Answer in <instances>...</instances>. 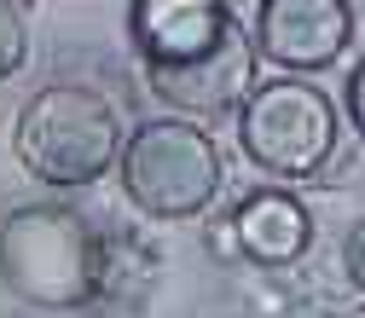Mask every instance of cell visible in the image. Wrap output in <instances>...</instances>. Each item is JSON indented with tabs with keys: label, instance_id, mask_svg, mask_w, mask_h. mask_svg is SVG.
<instances>
[{
	"label": "cell",
	"instance_id": "obj_11",
	"mask_svg": "<svg viewBox=\"0 0 365 318\" xmlns=\"http://www.w3.org/2000/svg\"><path fill=\"white\" fill-rule=\"evenodd\" d=\"M348 116H354V127L365 133V64H359L354 81H348Z\"/></svg>",
	"mask_w": 365,
	"mask_h": 318
},
{
	"label": "cell",
	"instance_id": "obj_2",
	"mask_svg": "<svg viewBox=\"0 0 365 318\" xmlns=\"http://www.w3.org/2000/svg\"><path fill=\"white\" fill-rule=\"evenodd\" d=\"M12 145H18V162L47 186H93L110 162H122L128 139L105 93L58 81V87H41L18 110Z\"/></svg>",
	"mask_w": 365,
	"mask_h": 318
},
{
	"label": "cell",
	"instance_id": "obj_7",
	"mask_svg": "<svg viewBox=\"0 0 365 318\" xmlns=\"http://www.w3.org/2000/svg\"><path fill=\"white\" fill-rule=\"evenodd\" d=\"M133 41L151 70L163 64H186L197 53H209L215 41L232 29L226 0H133Z\"/></svg>",
	"mask_w": 365,
	"mask_h": 318
},
{
	"label": "cell",
	"instance_id": "obj_4",
	"mask_svg": "<svg viewBox=\"0 0 365 318\" xmlns=\"http://www.w3.org/2000/svg\"><path fill=\"white\" fill-rule=\"evenodd\" d=\"M238 133H244V151L255 168L279 174V179H307L336 151V105L319 87L279 75V81H261L250 93Z\"/></svg>",
	"mask_w": 365,
	"mask_h": 318
},
{
	"label": "cell",
	"instance_id": "obj_12",
	"mask_svg": "<svg viewBox=\"0 0 365 318\" xmlns=\"http://www.w3.org/2000/svg\"><path fill=\"white\" fill-rule=\"evenodd\" d=\"M336 318H365V307H348V312H336Z\"/></svg>",
	"mask_w": 365,
	"mask_h": 318
},
{
	"label": "cell",
	"instance_id": "obj_6",
	"mask_svg": "<svg viewBox=\"0 0 365 318\" xmlns=\"http://www.w3.org/2000/svg\"><path fill=\"white\" fill-rule=\"evenodd\" d=\"M354 35L348 0H261L255 53L284 70H325L342 58Z\"/></svg>",
	"mask_w": 365,
	"mask_h": 318
},
{
	"label": "cell",
	"instance_id": "obj_8",
	"mask_svg": "<svg viewBox=\"0 0 365 318\" xmlns=\"http://www.w3.org/2000/svg\"><path fill=\"white\" fill-rule=\"evenodd\" d=\"M232 232H238V249L255 266H290L313 243V220H307V208L290 191H250L238 203Z\"/></svg>",
	"mask_w": 365,
	"mask_h": 318
},
{
	"label": "cell",
	"instance_id": "obj_5",
	"mask_svg": "<svg viewBox=\"0 0 365 318\" xmlns=\"http://www.w3.org/2000/svg\"><path fill=\"white\" fill-rule=\"evenodd\" d=\"M255 41L232 23L209 53L186 58V64H163L151 70V93L174 110H192V116H220L232 105H250L255 93Z\"/></svg>",
	"mask_w": 365,
	"mask_h": 318
},
{
	"label": "cell",
	"instance_id": "obj_9",
	"mask_svg": "<svg viewBox=\"0 0 365 318\" xmlns=\"http://www.w3.org/2000/svg\"><path fill=\"white\" fill-rule=\"evenodd\" d=\"M24 58H29V29H24V12L12 6V0H0V81H6Z\"/></svg>",
	"mask_w": 365,
	"mask_h": 318
},
{
	"label": "cell",
	"instance_id": "obj_3",
	"mask_svg": "<svg viewBox=\"0 0 365 318\" xmlns=\"http://www.w3.org/2000/svg\"><path fill=\"white\" fill-rule=\"evenodd\" d=\"M122 191L151 220H192L220 191V151L192 122H145L122 145Z\"/></svg>",
	"mask_w": 365,
	"mask_h": 318
},
{
	"label": "cell",
	"instance_id": "obj_10",
	"mask_svg": "<svg viewBox=\"0 0 365 318\" xmlns=\"http://www.w3.org/2000/svg\"><path fill=\"white\" fill-rule=\"evenodd\" d=\"M342 266H348V278L365 290V220L348 226V243H342Z\"/></svg>",
	"mask_w": 365,
	"mask_h": 318
},
{
	"label": "cell",
	"instance_id": "obj_1",
	"mask_svg": "<svg viewBox=\"0 0 365 318\" xmlns=\"http://www.w3.org/2000/svg\"><path fill=\"white\" fill-rule=\"evenodd\" d=\"M0 284L47 312L87 307L105 284V249L81 214L58 203H29L0 226Z\"/></svg>",
	"mask_w": 365,
	"mask_h": 318
}]
</instances>
